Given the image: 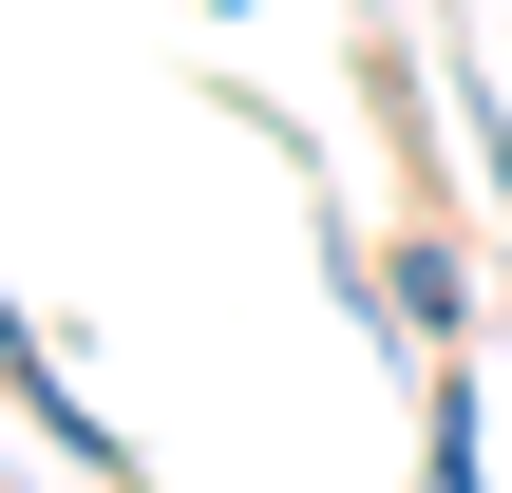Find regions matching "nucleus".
I'll use <instances>...</instances> for the list:
<instances>
[{"instance_id": "7ed1b4c3", "label": "nucleus", "mask_w": 512, "mask_h": 493, "mask_svg": "<svg viewBox=\"0 0 512 493\" xmlns=\"http://www.w3.org/2000/svg\"><path fill=\"white\" fill-rule=\"evenodd\" d=\"M418 493H494V399H475V342L418 361Z\"/></svg>"}, {"instance_id": "f257e3e1", "label": "nucleus", "mask_w": 512, "mask_h": 493, "mask_svg": "<svg viewBox=\"0 0 512 493\" xmlns=\"http://www.w3.org/2000/svg\"><path fill=\"white\" fill-rule=\"evenodd\" d=\"M0 418H38V437H57V456H76L95 493H152V456H133V437L95 418V380H76L57 342H38V304H19V285H0Z\"/></svg>"}, {"instance_id": "f03ea898", "label": "nucleus", "mask_w": 512, "mask_h": 493, "mask_svg": "<svg viewBox=\"0 0 512 493\" xmlns=\"http://www.w3.org/2000/svg\"><path fill=\"white\" fill-rule=\"evenodd\" d=\"M380 342H418V361L475 342V247H456V228H399V266H380Z\"/></svg>"}, {"instance_id": "20e7f679", "label": "nucleus", "mask_w": 512, "mask_h": 493, "mask_svg": "<svg viewBox=\"0 0 512 493\" xmlns=\"http://www.w3.org/2000/svg\"><path fill=\"white\" fill-rule=\"evenodd\" d=\"M209 19H247V0H209Z\"/></svg>"}]
</instances>
